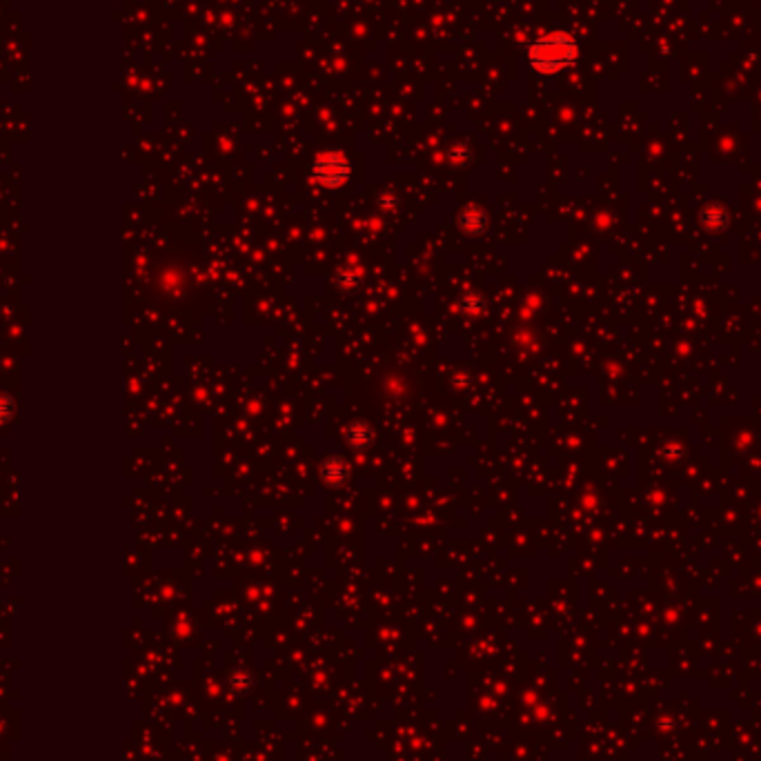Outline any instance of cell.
Wrapping results in <instances>:
<instances>
[{
	"label": "cell",
	"mask_w": 761,
	"mask_h": 761,
	"mask_svg": "<svg viewBox=\"0 0 761 761\" xmlns=\"http://www.w3.org/2000/svg\"><path fill=\"white\" fill-rule=\"evenodd\" d=\"M576 60V42L566 32H550L537 38L528 50V63L539 74H557Z\"/></svg>",
	"instance_id": "cell-1"
},
{
	"label": "cell",
	"mask_w": 761,
	"mask_h": 761,
	"mask_svg": "<svg viewBox=\"0 0 761 761\" xmlns=\"http://www.w3.org/2000/svg\"><path fill=\"white\" fill-rule=\"evenodd\" d=\"M314 174L325 185H339L343 178H347V163L337 154L321 156L314 165Z\"/></svg>",
	"instance_id": "cell-2"
}]
</instances>
